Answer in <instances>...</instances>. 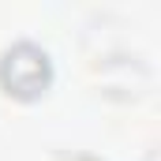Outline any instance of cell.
Wrapping results in <instances>:
<instances>
[{
  "label": "cell",
  "mask_w": 161,
  "mask_h": 161,
  "mask_svg": "<svg viewBox=\"0 0 161 161\" xmlns=\"http://www.w3.org/2000/svg\"><path fill=\"white\" fill-rule=\"evenodd\" d=\"M0 82L8 86V94L34 97L41 86L49 82V56L41 53L38 45L19 41V45L8 49L4 60H0Z\"/></svg>",
  "instance_id": "6da1fadb"
}]
</instances>
